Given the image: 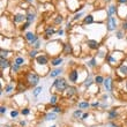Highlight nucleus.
Masks as SVG:
<instances>
[{
  "mask_svg": "<svg viewBox=\"0 0 127 127\" xmlns=\"http://www.w3.org/2000/svg\"><path fill=\"white\" fill-rule=\"evenodd\" d=\"M39 75L33 72H30V73H27L26 75V82L29 87H37L38 83H39Z\"/></svg>",
  "mask_w": 127,
  "mask_h": 127,
  "instance_id": "f257e3e1",
  "label": "nucleus"
},
{
  "mask_svg": "<svg viewBox=\"0 0 127 127\" xmlns=\"http://www.w3.org/2000/svg\"><path fill=\"white\" fill-rule=\"evenodd\" d=\"M52 87L56 88L57 91H59V93H63V91H65L67 88H68V83H67L66 79H64V77H58V79L54 80Z\"/></svg>",
  "mask_w": 127,
  "mask_h": 127,
  "instance_id": "f03ea898",
  "label": "nucleus"
},
{
  "mask_svg": "<svg viewBox=\"0 0 127 127\" xmlns=\"http://www.w3.org/2000/svg\"><path fill=\"white\" fill-rule=\"evenodd\" d=\"M106 29H107V31H113L117 29V19H116V17H113V16L107 17Z\"/></svg>",
  "mask_w": 127,
  "mask_h": 127,
  "instance_id": "7ed1b4c3",
  "label": "nucleus"
},
{
  "mask_svg": "<svg viewBox=\"0 0 127 127\" xmlns=\"http://www.w3.org/2000/svg\"><path fill=\"white\" fill-rule=\"evenodd\" d=\"M24 37H26V39H27L28 42L30 43V45H33V44L36 43L37 40L39 39L37 35H35L33 32H30V31H28V32L26 33V36H24Z\"/></svg>",
  "mask_w": 127,
  "mask_h": 127,
  "instance_id": "20e7f679",
  "label": "nucleus"
},
{
  "mask_svg": "<svg viewBox=\"0 0 127 127\" xmlns=\"http://www.w3.org/2000/svg\"><path fill=\"white\" fill-rule=\"evenodd\" d=\"M49 63V58L45 54H39L38 57H36V64L38 65H42V66H45Z\"/></svg>",
  "mask_w": 127,
  "mask_h": 127,
  "instance_id": "39448f33",
  "label": "nucleus"
},
{
  "mask_svg": "<svg viewBox=\"0 0 127 127\" xmlns=\"http://www.w3.org/2000/svg\"><path fill=\"white\" fill-rule=\"evenodd\" d=\"M104 88H105V90L107 93H111L112 90V77L111 76H107L105 80H104Z\"/></svg>",
  "mask_w": 127,
  "mask_h": 127,
  "instance_id": "423d86ee",
  "label": "nucleus"
},
{
  "mask_svg": "<svg viewBox=\"0 0 127 127\" xmlns=\"http://www.w3.org/2000/svg\"><path fill=\"white\" fill-rule=\"evenodd\" d=\"M65 93H66V96L70 98V97H73L74 95L77 93V89L74 87V86H68V88L65 90Z\"/></svg>",
  "mask_w": 127,
  "mask_h": 127,
  "instance_id": "0eeeda50",
  "label": "nucleus"
},
{
  "mask_svg": "<svg viewBox=\"0 0 127 127\" xmlns=\"http://www.w3.org/2000/svg\"><path fill=\"white\" fill-rule=\"evenodd\" d=\"M68 79H69L70 82H76L77 79H79V73H77L76 69H73L70 70L68 73Z\"/></svg>",
  "mask_w": 127,
  "mask_h": 127,
  "instance_id": "6e6552de",
  "label": "nucleus"
},
{
  "mask_svg": "<svg viewBox=\"0 0 127 127\" xmlns=\"http://www.w3.org/2000/svg\"><path fill=\"white\" fill-rule=\"evenodd\" d=\"M87 45L89 49H91V50H97V49L99 47V43H98L97 40H94V39H88Z\"/></svg>",
  "mask_w": 127,
  "mask_h": 127,
  "instance_id": "1a4fd4ad",
  "label": "nucleus"
},
{
  "mask_svg": "<svg viewBox=\"0 0 127 127\" xmlns=\"http://www.w3.org/2000/svg\"><path fill=\"white\" fill-rule=\"evenodd\" d=\"M63 68L61 67H58V68H54V69H52V70H50V74H49V76L50 77H58L59 75H60L61 73H63Z\"/></svg>",
  "mask_w": 127,
  "mask_h": 127,
  "instance_id": "9d476101",
  "label": "nucleus"
},
{
  "mask_svg": "<svg viewBox=\"0 0 127 127\" xmlns=\"http://www.w3.org/2000/svg\"><path fill=\"white\" fill-rule=\"evenodd\" d=\"M116 13H117V6L116 5H110V6L107 7V12H106L107 17H111Z\"/></svg>",
  "mask_w": 127,
  "mask_h": 127,
  "instance_id": "9b49d317",
  "label": "nucleus"
},
{
  "mask_svg": "<svg viewBox=\"0 0 127 127\" xmlns=\"http://www.w3.org/2000/svg\"><path fill=\"white\" fill-rule=\"evenodd\" d=\"M24 20H27V16L23 15V14H16V15H14V17H13V21L15 23H21V22H23Z\"/></svg>",
  "mask_w": 127,
  "mask_h": 127,
  "instance_id": "f8f14e48",
  "label": "nucleus"
},
{
  "mask_svg": "<svg viewBox=\"0 0 127 127\" xmlns=\"http://www.w3.org/2000/svg\"><path fill=\"white\" fill-rule=\"evenodd\" d=\"M26 16H27V22L32 23L33 21H35V19H36V13L32 12V10H28V13H27Z\"/></svg>",
  "mask_w": 127,
  "mask_h": 127,
  "instance_id": "ddd939ff",
  "label": "nucleus"
},
{
  "mask_svg": "<svg viewBox=\"0 0 127 127\" xmlns=\"http://www.w3.org/2000/svg\"><path fill=\"white\" fill-rule=\"evenodd\" d=\"M56 119H57V113H54V112H49V113H46L45 117H44V120L45 121L56 120Z\"/></svg>",
  "mask_w": 127,
  "mask_h": 127,
  "instance_id": "4468645a",
  "label": "nucleus"
},
{
  "mask_svg": "<svg viewBox=\"0 0 127 127\" xmlns=\"http://www.w3.org/2000/svg\"><path fill=\"white\" fill-rule=\"evenodd\" d=\"M1 59V58H0ZM12 66V64L9 63V61L7 60V59H1V63H0V67H1V70L6 69V68H8V67Z\"/></svg>",
  "mask_w": 127,
  "mask_h": 127,
  "instance_id": "2eb2a0df",
  "label": "nucleus"
},
{
  "mask_svg": "<svg viewBox=\"0 0 127 127\" xmlns=\"http://www.w3.org/2000/svg\"><path fill=\"white\" fill-rule=\"evenodd\" d=\"M53 33H56V29L53 27H47L45 29V38H49L50 36H52Z\"/></svg>",
  "mask_w": 127,
  "mask_h": 127,
  "instance_id": "dca6fc26",
  "label": "nucleus"
},
{
  "mask_svg": "<svg viewBox=\"0 0 127 127\" xmlns=\"http://www.w3.org/2000/svg\"><path fill=\"white\" fill-rule=\"evenodd\" d=\"M73 52V49H72V45L68 43L64 44V53L65 54H72Z\"/></svg>",
  "mask_w": 127,
  "mask_h": 127,
  "instance_id": "f3484780",
  "label": "nucleus"
},
{
  "mask_svg": "<svg viewBox=\"0 0 127 127\" xmlns=\"http://www.w3.org/2000/svg\"><path fill=\"white\" fill-rule=\"evenodd\" d=\"M63 58H54V59H52V60H51V65H52V66H54V67H57V66H60L61 64H63Z\"/></svg>",
  "mask_w": 127,
  "mask_h": 127,
  "instance_id": "a211bd4d",
  "label": "nucleus"
},
{
  "mask_svg": "<svg viewBox=\"0 0 127 127\" xmlns=\"http://www.w3.org/2000/svg\"><path fill=\"white\" fill-rule=\"evenodd\" d=\"M42 90H43V87H42V86H37V87H35V89L32 90V96L33 97H38L40 95V93H42Z\"/></svg>",
  "mask_w": 127,
  "mask_h": 127,
  "instance_id": "6ab92c4d",
  "label": "nucleus"
},
{
  "mask_svg": "<svg viewBox=\"0 0 127 127\" xmlns=\"http://www.w3.org/2000/svg\"><path fill=\"white\" fill-rule=\"evenodd\" d=\"M107 117H109V119H116V118L118 117V112L114 109H112V110H109V112H107Z\"/></svg>",
  "mask_w": 127,
  "mask_h": 127,
  "instance_id": "aec40b11",
  "label": "nucleus"
},
{
  "mask_svg": "<svg viewBox=\"0 0 127 127\" xmlns=\"http://www.w3.org/2000/svg\"><path fill=\"white\" fill-rule=\"evenodd\" d=\"M84 24H91L93 22H94V16L91 15V14H89V15H87V16L84 17Z\"/></svg>",
  "mask_w": 127,
  "mask_h": 127,
  "instance_id": "412c9836",
  "label": "nucleus"
},
{
  "mask_svg": "<svg viewBox=\"0 0 127 127\" xmlns=\"http://www.w3.org/2000/svg\"><path fill=\"white\" fill-rule=\"evenodd\" d=\"M58 103V95H51V98H50V104L52 106H56Z\"/></svg>",
  "mask_w": 127,
  "mask_h": 127,
  "instance_id": "4be33fe9",
  "label": "nucleus"
},
{
  "mask_svg": "<svg viewBox=\"0 0 127 127\" xmlns=\"http://www.w3.org/2000/svg\"><path fill=\"white\" fill-rule=\"evenodd\" d=\"M93 82H95V80H93V75H89V76H88V79L86 81H84V87H90L91 86V83H93Z\"/></svg>",
  "mask_w": 127,
  "mask_h": 127,
  "instance_id": "5701e85b",
  "label": "nucleus"
},
{
  "mask_svg": "<svg viewBox=\"0 0 127 127\" xmlns=\"http://www.w3.org/2000/svg\"><path fill=\"white\" fill-rule=\"evenodd\" d=\"M94 80H95V83H97V84H102V83H104V80H105V79H104V77L102 76V75H96Z\"/></svg>",
  "mask_w": 127,
  "mask_h": 127,
  "instance_id": "b1692460",
  "label": "nucleus"
},
{
  "mask_svg": "<svg viewBox=\"0 0 127 127\" xmlns=\"http://www.w3.org/2000/svg\"><path fill=\"white\" fill-rule=\"evenodd\" d=\"M77 106H79V109L83 110V109H88V107L90 106V104L88 103V102H80V103L77 104Z\"/></svg>",
  "mask_w": 127,
  "mask_h": 127,
  "instance_id": "393cba45",
  "label": "nucleus"
},
{
  "mask_svg": "<svg viewBox=\"0 0 127 127\" xmlns=\"http://www.w3.org/2000/svg\"><path fill=\"white\" fill-rule=\"evenodd\" d=\"M14 64H16V65H19V66H22V65L24 64V58L16 57L15 59H14Z\"/></svg>",
  "mask_w": 127,
  "mask_h": 127,
  "instance_id": "a878e982",
  "label": "nucleus"
},
{
  "mask_svg": "<svg viewBox=\"0 0 127 127\" xmlns=\"http://www.w3.org/2000/svg\"><path fill=\"white\" fill-rule=\"evenodd\" d=\"M119 72H120L123 75H127V66L126 65L121 64L120 66H119Z\"/></svg>",
  "mask_w": 127,
  "mask_h": 127,
  "instance_id": "bb28decb",
  "label": "nucleus"
},
{
  "mask_svg": "<svg viewBox=\"0 0 127 127\" xmlns=\"http://www.w3.org/2000/svg\"><path fill=\"white\" fill-rule=\"evenodd\" d=\"M116 37L118 39H123L124 38V30L123 29L121 30H116Z\"/></svg>",
  "mask_w": 127,
  "mask_h": 127,
  "instance_id": "cd10ccee",
  "label": "nucleus"
},
{
  "mask_svg": "<svg viewBox=\"0 0 127 127\" xmlns=\"http://www.w3.org/2000/svg\"><path fill=\"white\" fill-rule=\"evenodd\" d=\"M12 73H16V72H19L20 70V67L21 66H19V65H16V64H12Z\"/></svg>",
  "mask_w": 127,
  "mask_h": 127,
  "instance_id": "c85d7f7f",
  "label": "nucleus"
},
{
  "mask_svg": "<svg viewBox=\"0 0 127 127\" xmlns=\"http://www.w3.org/2000/svg\"><path fill=\"white\" fill-rule=\"evenodd\" d=\"M73 117L74 118H80L82 117V110H76V111H74V113H73Z\"/></svg>",
  "mask_w": 127,
  "mask_h": 127,
  "instance_id": "c756f323",
  "label": "nucleus"
},
{
  "mask_svg": "<svg viewBox=\"0 0 127 127\" xmlns=\"http://www.w3.org/2000/svg\"><path fill=\"white\" fill-rule=\"evenodd\" d=\"M8 53H9V51H7V50H1V54H0V58H1V59H6V57L8 56Z\"/></svg>",
  "mask_w": 127,
  "mask_h": 127,
  "instance_id": "7c9ffc66",
  "label": "nucleus"
},
{
  "mask_svg": "<svg viewBox=\"0 0 127 127\" xmlns=\"http://www.w3.org/2000/svg\"><path fill=\"white\" fill-rule=\"evenodd\" d=\"M96 58H91V60L90 61H88V66H90V67H96Z\"/></svg>",
  "mask_w": 127,
  "mask_h": 127,
  "instance_id": "2f4dec72",
  "label": "nucleus"
},
{
  "mask_svg": "<svg viewBox=\"0 0 127 127\" xmlns=\"http://www.w3.org/2000/svg\"><path fill=\"white\" fill-rule=\"evenodd\" d=\"M106 59H107V61H109V63H110L111 65H114V64H116V59H114V58L112 57L111 54H109V56H107Z\"/></svg>",
  "mask_w": 127,
  "mask_h": 127,
  "instance_id": "473e14b6",
  "label": "nucleus"
},
{
  "mask_svg": "<svg viewBox=\"0 0 127 127\" xmlns=\"http://www.w3.org/2000/svg\"><path fill=\"white\" fill-rule=\"evenodd\" d=\"M26 89H27V87H24L23 84H22V82H20V83H19V87H17L16 90L19 91V93H22V91L26 90Z\"/></svg>",
  "mask_w": 127,
  "mask_h": 127,
  "instance_id": "72a5a7b5",
  "label": "nucleus"
},
{
  "mask_svg": "<svg viewBox=\"0 0 127 127\" xmlns=\"http://www.w3.org/2000/svg\"><path fill=\"white\" fill-rule=\"evenodd\" d=\"M13 89H14V87H13V84H7L6 87H5V91L6 93H10V91H13Z\"/></svg>",
  "mask_w": 127,
  "mask_h": 127,
  "instance_id": "f704fd0d",
  "label": "nucleus"
},
{
  "mask_svg": "<svg viewBox=\"0 0 127 127\" xmlns=\"http://www.w3.org/2000/svg\"><path fill=\"white\" fill-rule=\"evenodd\" d=\"M63 21H64L63 16H57L56 19H54V23H56V24H60V23H63Z\"/></svg>",
  "mask_w": 127,
  "mask_h": 127,
  "instance_id": "c9c22d12",
  "label": "nucleus"
},
{
  "mask_svg": "<svg viewBox=\"0 0 127 127\" xmlns=\"http://www.w3.org/2000/svg\"><path fill=\"white\" fill-rule=\"evenodd\" d=\"M39 47H40V39H38L36 43L32 45V49H33V50H38Z\"/></svg>",
  "mask_w": 127,
  "mask_h": 127,
  "instance_id": "e433bc0d",
  "label": "nucleus"
},
{
  "mask_svg": "<svg viewBox=\"0 0 127 127\" xmlns=\"http://www.w3.org/2000/svg\"><path fill=\"white\" fill-rule=\"evenodd\" d=\"M21 113L23 114V116H28V114L30 113V110H29V109H28V107H24L23 110L21 111Z\"/></svg>",
  "mask_w": 127,
  "mask_h": 127,
  "instance_id": "4c0bfd02",
  "label": "nucleus"
},
{
  "mask_svg": "<svg viewBox=\"0 0 127 127\" xmlns=\"http://www.w3.org/2000/svg\"><path fill=\"white\" fill-rule=\"evenodd\" d=\"M37 56V50H32L29 52V57L30 58H35Z\"/></svg>",
  "mask_w": 127,
  "mask_h": 127,
  "instance_id": "58836bf2",
  "label": "nucleus"
},
{
  "mask_svg": "<svg viewBox=\"0 0 127 127\" xmlns=\"http://www.w3.org/2000/svg\"><path fill=\"white\" fill-rule=\"evenodd\" d=\"M52 112H54V113H59V112H61V109L56 105V106H53V111H52Z\"/></svg>",
  "mask_w": 127,
  "mask_h": 127,
  "instance_id": "ea45409f",
  "label": "nucleus"
},
{
  "mask_svg": "<svg viewBox=\"0 0 127 127\" xmlns=\"http://www.w3.org/2000/svg\"><path fill=\"white\" fill-rule=\"evenodd\" d=\"M10 116H12V118H16L17 116H19V112H17L16 110H13L10 112Z\"/></svg>",
  "mask_w": 127,
  "mask_h": 127,
  "instance_id": "a19ab883",
  "label": "nucleus"
},
{
  "mask_svg": "<svg viewBox=\"0 0 127 127\" xmlns=\"http://www.w3.org/2000/svg\"><path fill=\"white\" fill-rule=\"evenodd\" d=\"M121 28H123V30L124 31L127 30V21H124V22L121 23Z\"/></svg>",
  "mask_w": 127,
  "mask_h": 127,
  "instance_id": "79ce46f5",
  "label": "nucleus"
},
{
  "mask_svg": "<svg viewBox=\"0 0 127 127\" xmlns=\"http://www.w3.org/2000/svg\"><path fill=\"white\" fill-rule=\"evenodd\" d=\"M82 15H83V13H77V14H75V15H74L73 19H74V20H79V19H80Z\"/></svg>",
  "mask_w": 127,
  "mask_h": 127,
  "instance_id": "37998d69",
  "label": "nucleus"
},
{
  "mask_svg": "<svg viewBox=\"0 0 127 127\" xmlns=\"http://www.w3.org/2000/svg\"><path fill=\"white\" fill-rule=\"evenodd\" d=\"M30 24L31 23H29V22H26V23L23 24V27H22V30H26V29H28V28L30 27Z\"/></svg>",
  "mask_w": 127,
  "mask_h": 127,
  "instance_id": "c03bdc74",
  "label": "nucleus"
},
{
  "mask_svg": "<svg viewBox=\"0 0 127 127\" xmlns=\"http://www.w3.org/2000/svg\"><path fill=\"white\" fill-rule=\"evenodd\" d=\"M98 57H99V58H104V57H105V53H104L103 51H98Z\"/></svg>",
  "mask_w": 127,
  "mask_h": 127,
  "instance_id": "a18cd8bd",
  "label": "nucleus"
},
{
  "mask_svg": "<svg viewBox=\"0 0 127 127\" xmlns=\"http://www.w3.org/2000/svg\"><path fill=\"white\" fill-rule=\"evenodd\" d=\"M0 113H1V114L6 113V107H5V106H1V107H0Z\"/></svg>",
  "mask_w": 127,
  "mask_h": 127,
  "instance_id": "49530a36",
  "label": "nucleus"
},
{
  "mask_svg": "<svg viewBox=\"0 0 127 127\" xmlns=\"http://www.w3.org/2000/svg\"><path fill=\"white\" fill-rule=\"evenodd\" d=\"M91 106L93 107H98L99 106V102H95V103H93L91 104Z\"/></svg>",
  "mask_w": 127,
  "mask_h": 127,
  "instance_id": "de8ad7c7",
  "label": "nucleus"
},
{
  "mask_svg": "<svg viewBox=\"0 0 127 127\" xmlns=\"http://www.w3.org/2000/svg\"><path fill=\"white\" fill-rule=\"evenodd\" d=\"M118 3H121V5H125V3H127V0H117Z\"/></svg>",
  "mask_w": 127,
  "mask_h": 127,
  "instance_id": "09e8293b",
  "label": "nucleus"
},
{
  "mask_svg": "<svg viewBox=\"0 0 127 127\" xmlns=\"http://www.w3.org/2000/svg\"><path fill=\"white\" fill-rule=\"evenodd\" d=\"M58 35H59V36H63V35H64V30H63V29H59V30H58Z\"/></svg>",
  "mask_w": 127,
  "mask_h": 127,
  "instance_id": "8fccbe9b",
  "label": "nucleus"
},
{
  "mask_svg": "<svg viewBox=\"0 0 127 127\" xmlns=\"http://www.w3.org/2000/svg\"><path fill=\"white\" fill-rule=\"evenodd\" d=\"M88 116H89V113H83L82 117H81V119H86V118H88Z\"/></svg>",
  "mask_w": 127,
  "mask_h": 127,
  "instance_id": "3c124183",
  "label": "nucleus"
},
{
  "mask_svg": "<svg viewBox=\"0 0 127 127\" xmlns=\"http://www.w3.org/2000/svg\"><path fill=\"white\" fill-rule=\"evenodd\" d=\"M26 124H27V123H26V121H24V120L20 121V125H21V126H26Z\"/></svg>",
  "mask_w": 127,
  "mask_h": 127,
  "instance_id": "603ef678",
  "label": "nucleus"
},
{
  "mask_svg": "<svg viewBox=\"0 0 127 127\" xmlns=\"http://www.w3.org/2000/svg\"><path fill=\"white\" fill-rule=\"evenodd\" d=\"M110 126H111V127H118L117 125H114V124H110Z\"/></svg>",
  "mask_w": 127,
  "mask_h": 127,
  "instance_id": "864d4df0",
  "label": "nucleus"
},
{
  "mask_svg": "<svg viewBox=\"0 0 127 127\" xmlns=\"http://www.w3.org/2000/svg\"><path fill=\"white\" fill-rule=\"evenodd\" d=\"M24 1H27V2H32V0H24Z\"/></svg>",
  "mask_w": 127,
  "mask_h": 127,
  "instance_id": "5fc2aeb1",
  "label": "nucleus"
},
{
  "mask_svg": "<svg viewBox=\"0 0 127 127\" xmlns=\"http://www.w3.org/2000/svg\"><path fill=\"white\" fill-rule=\"evenodd\" d=\"M103 1H104V2H110L111 0H103Z\"/></svg>",
  "mask_w": 127,
  "mask_h": 127,
  "instance_id": "6e6d98bb",
  "label": "nucleus"
},
{
  "mask_svg": "<svg viewBox=\"0 0 127 127\" xmlns=\"http://www.w3.org/2000/svg\"><path fill=\"white\" fill-rule=\"evenodd\" d=\"M126 89H127V81H126Z\"/></svg>",
  "mask_w": 127,
  "mask_h": 127,
  "instance_id": "4d7b16f0",
  "label": "nucleus"
},
{
  "mask_svg": "<svg viewBox=\"0 0 127 127\" xmlns=\"http://www.w3.org/2000/svg\"><path fill=\"white\" fill-rule=\"evenodd\" d=\"M51 127H56V126H51Z\"/></svg>",
  "mask_w": 127,
  "mask_h": 127,
  "instance_id": "13d9d810",
  "label": "nucleus"
},
{
  "mask_svg": "<svg viewBox=\"0 0 127 127\" xmlns=\"http://www.w3.org/2000/svg\"><path fill=\"white\" fill-rule=\"evenodd\" d=\"M126 40H127V36H126Z\"/></svg>",
  "mask_w": 127,
  "mask_h": 127,
  "instance_id": "bf43d9fd",
  "label": "nucleus"
}]
</instances>
